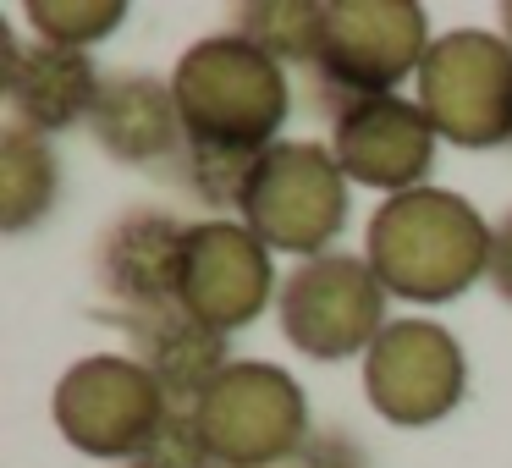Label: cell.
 Here are the masks:
<instances>
[{"label": "cell", "instance_id": "cell-1", "mask_svg": "<svg viewBox=\"0 0 512 468\" xmlns=\"http://www.w3.org/2000/svg\"><path fill=\"white\" fill-rule=\"evenodd\" d=\"M490 237L485 215L452 188H413L386 199L369 215L364 259L380 287L413 303H452L490 276Z\"/></svg>", "mask_w": 512, "mask_h": 468}, {"label": "cell", "instance_id": "cell-2", "mask_svg": "<svg viewBox=\"0 0 512 468\" xmlns=\"http://www.w3.org/2000/svg\"><path fill=\"white\" fill-rule=\"evenodd\" d=\"M188 144L237 149V155H265L276 144V127L287 122V72L243 34H210L182 50L171 72Z\"/></svg>", "mask_w": 512, "mask_h": 468}, {"label": "cell", "instance_id": "cell-3", "mask_svg": "<svg viewBox=\"0 0 512 468\" xmlns=\"http://www.w3.org/2000/svg\"><path fill=\"white\" fill-rule=\"evenodd\" d=\"M430 45V23L413 0H325L320 50L309 67L320 105L336 116L353 100L397 94L402 78H419Z\"/></svg>", "mask_w": 512, "mask_h": 468}, {"label": "cell", "instance_id": "cell-4", "mask_svg": "<svg viewBox=\"0 0 512 468\" xmlns=\"http://www.w3.org/2000/svg\"><path fill=\"white\" fill-rule=\"evenodd\" d=\"M193 419L221 468H287L314 441L303 386L259 358H232V369L193 402Z\"/></svg>", "mask_w": 512, "mask_h": 468}, {"label": "cell", "instance_id": "cell-5", "mask_svg": "<svg viewBox=\"0 0 512 468\" xmlns=\"http://www.w3.org/2000/svg\"><path fill=\"white\" fill-rule=\"evenodd\" d=\"M243 226L270 254H331L347 226V171L320 144H270L243 193Z\"/></svg>", "mask_w": 512, "mask_h": 468}, {"label": "cell", "instance_id": "cell-6", "mask_svg": "<svg viewBox=\"0 0 512 468\" xmlns=\"http://www.w3.org/2000/svg\"><path fill=\"white\" fill-rule=\"evenodd\" d=\"M50 413L67 446H78L83 457L133 463L149 446V435L166 424L171 397L133 353H94L56 380Z\"/></svg>", "mask_w": 512, "mask_h": 468}, {"label": "cell", "instance_id": "cell-7", "mask_svg": "<svg viewBox=\"0 0 512 468\" xmlns=\"http://www.w3.org/2000/svg\"><path fill=\"white\" fill-rule=\"evenodd\" d=\"M419 105L457 149L512 144V45L507 34L452 28L419 67Z\"/></svg>", "mask_w": 512, "mask_h": 468}, {"label": "cell", "instance_id": "cell-8", "mask_svg": "<svg viewBox=\"0 0 512 468\" xmlns=\"http://www.w3.org/2000/svg\"><path fill=\"white\" fill-rule=\"evenodd\" d=\"M281 336L314 364H342L353 353H369L386 331V287L369 270L364 254H320L303 259L281 281Z\"/></svg>", "mask_w": 512, "mask_h": 468}, {"label": "cell", "instance_id": "cell-9", "mask_svg": "<svg viewBox=\"0 0 512 468\" xmlns=\"http://www.w3.org/2000/svg\"><path fill=\"white\" fill-rule=\"evenodd\" d=\"M468 391L463 347L435 320H391L364 353V397L402 430L441 424Z\"/></svg>", "mask_w": 512, "mask_h": 468}, {"label": "cell", "instance_id": "cell-10", "mask_svg": "<svg viewBox=\"0 0 512 468\" xmlns=\"http://www.w3.org/2000/svg\"><path fill=\"white\" fill-rule=\"evenodd\" d=\"M270 298H281L276 265H270V248L243 221H188L177 303L193 320L232 336L243 325H254Z\"/></svg>", "mask_w": 512, "mask_h": 468}, {"label": "cell", "instance_id": "cell-11", "mask_svg": "<svg viewBox=\"0 0 512 468\" xmlns=\"http://www.w3.org/2000/svg\"><path fill=\"white\" fill-rule=\"evenodd\" d=\"M435 127L419 100L380 94V100H353L331 116V155L347 171V182L380 193H413L424 188V171L435 160Z\"/></svg>", "mask_w": 512, "mask_h": 468}, {"label": "cell", "instance_id": "cell-12", "mask_svg": "<svg viewBox=\"0 0 512 468\" xmlns=\"http://www.w3.org/2000/svg\"><path fill=\"white\" fill-rule=\"evenodd\" d=\"M182 243H188V221H177L171 210H149V204L122 210L94 237V281L122 314L166 309L177 303Z\"/></svg>", "mask_w": 512, "mask_h": 468}, {"label": "cell", "instance_id": "cell-13", "mask_svg": "<svg viewBox=\"0 0 512 468\" xmlns=\"http://www.w3.org/2000/svg\"><path fill=\"white\" fill-rule=\"evenodd\" d=\"M89 127L105 155L122 160V166H166L171 160V171H177L188 155L177 94L166 78H149V72H111L100 83Z\"/></svg>", "mask_w": 512, "mask_h": 468}, {"label": "cell", "instance_id": "cell-14", "mask_svg": "<svg viewBox=\"0 0 512 468\" xmlns=\"http://www.w3.org/2000/svg\"><path fill=\"white\" fill-rule=\"evenodd\" d=\"M100 67L83 50H61V45H23L17 34H6V111L12 127L50 138L61 127L94 116L100 100Z\"/></svg>", "mask_w": 512, "mask_h": 468}, {"label": "cell", "instance_id": "cell-15", "mask_svg": "<svg viewBox=\"0 0 512 468\" xmlns=\"http://www.w3.org/2000/svg\"><path fill=\"white\" fill-rule=\"evenodd\" d=\"M122 331L133 336V358L149 369V375L166 386L171 408H193L215 380L232 369L226 358V336L199 325L182 303H166V309H138V314H116Z\"/></svg>", "mask_w": 512, "mask_h": 468}, {"label": "cell", "instance_id": "cell-16", "mask_svg": "<svg viewBox=\"0 0 512 468\" xmlns=\"http://www.w3.org/2000/svg\"><path fill=\"white\" fill-rule=\"evenodd\" d=\"M61 193V166L56 149L28 127H6L0 133V232H28L50 215Z\"/></svg>", "mask_w": 512, "mask_h": 468}, {"label": "cell", "instance_id": "cell-17", "mask_svg": "<svg viewBox=\"0 0 512 468\" xmlns=\"http://www.w3.org/2000/svg\"><path fill=\"white\" fill-rule=\"evenodd\" d=\"M232 23H237L232 34L259 45L270 61L314 67V50H320V6H309V0H254V6H237Z\"/></svg>", "mask_w": 512, "mask_h": 468}, {"label": "cell", "instance_id": "cell-18", "mask_svg": "<svg viewBox=\"0 0 512 468\" xmlns=\"http://www.w3.org/2000/svg\"><path fill=\"white\" fill-rule=\"evenodd\" d=\"M127 17L122 0H34L28 6V23L45 45L61 50H89L94 39H105L116 23Z\"/></svg>", "mask_w": 512, "mask_h": 468}, {"label": "cell", "instance_id": "cell-19", "mask_svg": "<svg viewBox=\"0 0 512 468\" xmlns=\"http://www.w3.org/2000/svg\"><path fill=\"white\" fill-rule=\"evenodd\" d=\"M254 166H259V155L188 144V155H182V166H177V182L193 193V199L215 204V210H226V204L243 210V193H248V182H254Z\"/></svg>", "mask_w": 512, "mask_h": 468}, {"label": "cell", "instance_id": "cell-20", "mask_svg": "<svg viewBox=\"0 0 512 468\" xmlns=\"http://www.w3.org/2000/svg\"><path fill=\"white\" fill-rule=\"evenodd\" d=\"M127 468H215V457H210V446H204V430H199V419H193V408H171L166 424L149 435V446Z\"/></svg>", "mask_w": 512, "mask_h": 468}, {"label": "cell", "instance_id": "cell-21", "mask_svg": "<svg viewBox=\"0 0 512 468\" xmlns=\"http://www.w3.org/2000/svg\"><path fill=\"white\" fill-rule=\"evenodd\" d=\"M490 287L501 292V303H512V210L496 221V237H490Z\"/></svg>", "mask_w": 512, "mask_h": 468}, {"label": "cell", "instance_id": "cell-22", "mask_svg": "<svg viewBox=\"0 0 512 468\" xmlns=\"http://www.w3.org/2000/svg\"><path fill=\"white\" fill-rule=\"evenodd\" d=\"M501 28H507V45H512V0L501 6Z\"/></svg>", "mask_w": 512, "mask_h": 468}, {"label": "cell", "instance_id": "cell-23", "mask_svg": "<svg viewBox=\"0 0 512 468\" xmlns=\"http://www.w3.org/2000/svg\"><path fill=\"white\" fill-rule=\"evenodd\" d=\"M215 468H221V463H215ZM298 468H309V463H303V457H298Z\"/></svg>", "mask_w": 512, "mask_h": 468}]
</instances>
